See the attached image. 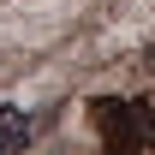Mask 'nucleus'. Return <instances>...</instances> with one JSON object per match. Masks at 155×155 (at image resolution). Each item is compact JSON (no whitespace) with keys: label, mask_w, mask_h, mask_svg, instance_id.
<instances>
[{"label":"nucleus","mask_w":155,"mask_h":155,"mask_svg":"<svg viewBox=\"0 0 155 155\" xmlns=\"http://www.w3.org/2000/svg\"><path fill=\"white\" fill-rule=\"evenodd\" d=\"M24 143H30V114L0 101V155H24Z\"/></svg>","instance_id":"nucleus-1"}]
</instances>
